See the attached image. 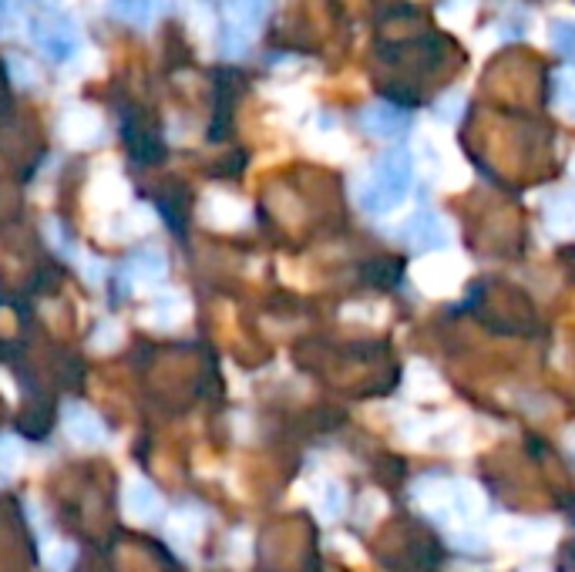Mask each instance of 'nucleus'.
I'll use <instances>...</instances> for the list:
<instances>
[{
    "instance_id": "f03ea898",
    "label": "nucleus",
    "mask_w": 575,
    "mask_h": 572,
    "mask_svg": "<svg viewBox=\"0 0 575 572\" xmlns=\"http://www.w3.org/2000/svg\"><path fill=\"white\" fill-rule=\"evenodd\" d=\"M273 8V0H223V21H226V34H223V55H243L249 37L262 27Z\"/></svg>"
},
{
    "instance_id": "6ab92c4d",
    "label": "nucleus",
    "mask_w": 575,
    "mask_h": 572,
    "mask_svg": "<svg viewBox=\"0 0 575 572\" xmlns=\"http://www.w3.org/2000/svg\"><path fill=\"white\" fill-rule=\"evenodd\" d=\"M71 562H74V546H71V542H64V546H58V549L51 552V569H55V572H68Z\"/></svg>"
},
{
    "instance_id": "412c9836",
    "label": "nucleus",
    "mask_w": 575,
    "mask_h": 572,
    "mask_svg": "<svg viewBox=\"0 0 575 572\" xmlns=\"http://www.w3.org/2000/svg\"><path fill=\"white\" fill-rule=\"evenodd\" d=\"M40 4H58V0H40Z\"/></svg>"
},
{
    "instance_id": "aec40b11",
    "label": "nucleus",
    "mask_w": 575,
    "mask_h": 572,
    "mask_svg": "<svg viewBox=\"0 0 575 572\" xmlns=\"http://www.w3.org/2000/svg\"><path fill=\"white\" fill-rule=\"evenodd\" d=\"M8 98V78H4V65H0V105Z\"/></svg>"
},
{
    "instance_id": "2eb2a0df",
    "label": "nucleus",
    "mask_w": 575,
    "mask_h": 572,
    "mask_svg": "<svg viewBox=\"0 0 575 572\" xmlns=\"http://www.w3.org/2000/svg\"><path fill=\"white\" fill-rule=\"evenodd\" d=\"M152 314H155L159 324H172V320L183 317V303H179V296H172V293L155 296V300H152Z\"/></svg>"
},
{
    "instance_id": "f3484780",
    "label": "nucleus",
    "mask_w": 575,
    "mask_h": 572,
    "mask_svg": "<svg viewBox=\"0 0 575 572\" xmlns=\"http://www.w3.org/2000/svg\"><path fill=\"white\" fill-rule=\"evenodd\" d=\"M121 343V330H118V324H102L98 330H95V347H105V350H112V347H118Z\"/></svg>"
},
{
    "instance_id": "9b49d317",
    "label": "nucleus",
    "mask_w": 575,
    "mask_h": 572,
    "mask_svg": "<svg viewBox=\"0 0 575 572\" xmlns=\"http://www.w3.org/2000/svg\"><path fill=\"white\" fill-rule=\"evenodd\" d=\"M128 270H136L139 280H159L165 273V256L159 249H139L128 259Z\"/></svg>"
},
{
    "instance_id": "423d86ee",
    "label": "nucleus",
    "mask_w": 575,
    "mask_h": 572,
    "mask_svg": "<svg viewBox=\"0 0 575 572\" xmlns=\"http://www.w3.org/2000/svg\"><path fill=\"white\" fill-rule=\"evenodd\" d=\"M64 431L71 434V442L81 448H98L105 442V424L95 411H87L81 405H71L64 411Z\"/></svg>"
},
{
    "instance_id": "39448f33",
    "label": "nucleus",
    "mask_w": 575,
    "mask_h": 572,
    "mask_svg": "<svg viewBox=\"0 0 575 572\" xmlns=\"http://www.w3.org/2000/svg\"><path fill=\"white\" fill-rule=\"evenodd\" d=\"M401 236L414 249H445L448 246V230H445V223H441L434 212H414L404 223Z\"/></svg>"
},
{
    "instance_id": "f257e3e1",
    "label": "nucleus",
    "mask_w": 575,
    "mask_h": 572,
    "mask_svg": "<svg viewBox=\"0 0 575 572\" xmlns=\"http://www.w3.org/2000/svg\"><path fill=\"white\" fill-rule=\"evenodd\" d=\"M414 179V162L404 149H390L384 152L374 168H371V179L361 189V206L367 212H390L408 199Z\"/></svg>"
},
{
    "instance_id": "20e7f679",
    "label": "nucleus",
    "mask_w": 575,
    "mask_h": 572,
    "mask_svg": "<svg viewBox=\"0 0 575 572\" xmlns=\"http://www.w3.org/2000/svg\"><path fill=\"white\" fill-rule=\"evenodd\" d=\"M408 125H411V118L401 108L387 105V102L367 105L361 112V128L367 131V136H374V139H397V136H404Z\"/></svg>"
},
{
    "instance_id": "7ed1b4c3",
    "label": "nucleus",
    "mask_w": 575,
    "mask_h": 572,
    "mask_svg": "<svg viewBox=\"0 0 575 572\" xmlns=\"http://www.w3.org/2000/svg\"><path fill=\"white\" fill-rule=\"evenodd\" d=\"M31 40L48 61H71L81 48L78 27L61 14H44L31 24Z\"/></svg>"
},
{
    "instance_id": "a211bd4d",
    "label": "nucleus",
    "mask_w": 575,
    "mask_h": 572,
    "mask_svg": "<svg viewBox=\"0 0 575 572\" xmlns=\"http://www.w3.org/2000/svg\"><path fill=\"white\" fill-rule=\"evenodd\" d=\"M461 105H465V102H461V95H458V92H451L448 98H441V102H437V108H434V112H437L441 118L455 121V118H458V108H461Z\"/></svg>"
},
{
    "instance_id": "ddd939ff",
    "label": "nucleus",
    "mask_w": 575,
    "mask_h": 572,
    "mask_svg": "<svg viewBox=\"0 0 575 572\" xmlns=\"http://www.w3.org/2000/svg\"><path fill=\"white\" fill-rule=\"evenodd\" d=\"M549 34H552L555 51L575 65V21H552Z\"/></svg>"
},
{
    "instance_id": "9d476101",
    "label": "nucleus",
    "mask_w": 575,
    "mask_h": 572,
    "mask_svg": "<svg viewBox=\"0 0 575 572\" xmlns=\"http://www.w3.org/2000/svg\"><path fill=\"white\" fill-rule=\"evenodd\" d=\"M108 8H112L121 21L136 24V27H145V24L155 17L159 0H108Z\"/></svg>"
},
{
    "instance_id": "6e6552de",
    "label": "nucleus",
    "mask_w": 575,
    "mask_h": 572,
    "mask_svg": "<svg viewBox=\"0 0 575 572\" xmlns=\"http://www.w3.org/2000/svg\"><path fill=\"white\" fill-rule=\"evenodd\" d=\"M125 505H128V512L136 515V518H152L162 509L159 492L149 486L145 478H131L128 481V486H125Z\"/></svg>"
},
{
    "instance_id": "0eeeda50",
    "label": "nucleus",
    "mask_w": 575,
    "mask_h": 572,
    "mask_svg": "<svg viewBox=\"0 0 575 572\" xmlns=\"http://www.w3.org/2000/svg\"><path fill=\"white\" fill-rule=\"evenodd\" d=\"M61 131H64L68 142L87 145V142H95V139L102 136V121H98V115H92L87 108H74V112L64 115Z\"/></svg>"
},
{
    "instance_id": "4468645a",
    "label": "nucleus",
    "mask_w": 575,
    "mask_h": 572,
    "mask_svg": "<svg viewBox=\"0 0 575 572\" xmlns=\"http://www.w3.org/2000/svg\"><path fill=\"white\" fill-rule=\"evenodd\" d=\"M317 505H320V512H324L327 518H340V515H343L347 499H343L340 481H324V486H320V495H317Z\"/></svg>"
},
{
    "instance_id": "4be33fe9",
    "label": "nucleus",
    "mask_w": 575,
    "mask_h": 572,
    "mask_svg": "<svg viewBox=\"0 0 575 572\" xmlns=\"http://www.w3.org/2000/svg\"><path fill=\"white\" fill-rule=\"evenodd\" d=\"M572 168H575V165H572Z\"/></svg>"
},
{
    "instance_id": "dca6fc26",
    "label": "nucleus",
    "mask_w": 575,
    "mask_h": 572,
    "mask_svg": "<svg viewBox=\"0 0 575 572\" xmlns=\"http://www.w3.org/2000/svg\"><path fill=\"white\" fill-rule=\"evenodd\" d=\"M21 455H24V448H21L17 437L14 434H0V468L14 471L17 462H21Z\"/></svg>"
},
{
    "instance_id": "f8f14e48",
    "label": "nucleus",
    "mask_w": 575,
    "mask_h": 572,
    "mask_svg": "<svg viewBox=\"0 0 575 572\" xmlns=\"http://www.w3.org/2000/svg\"><path fill=\"white\" fill-rule=\"evenodd\" d=\"M552 98L565 115H575V71L552 74Z\"/></svg>"
},
{
    "instance_id": "1a4fd4ad",
    "label": "nucleus",
    "mask_w": 575,
    "mask_h": 572,
    "mask_svg": "<svg viewBox=\"0 0 575 572\" xmlns=\"http://www.w3.org/2000/svg\"><path fill=\"white\" fill-rule=\"evenodd\" d=\"M545 223L559 236H575V196H555L545 209Z\"/></svg>"
}]
</instances>
